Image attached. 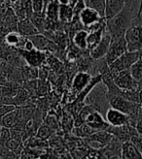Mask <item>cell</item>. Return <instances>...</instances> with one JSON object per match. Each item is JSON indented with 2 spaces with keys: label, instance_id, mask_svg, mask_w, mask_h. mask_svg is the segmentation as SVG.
Returning a JSON list of instances; mask_svg holds the SVG:
<instances>
[{
  "label": "cell",
  "instance_id": "obj_1",
  "mask_svg": "<svg viewBox=\"0 0 142 159\" xmlns=\"http://www.w3.org/2000/svg\"><path fill=\"white\" fill-rule=\"evenodd\" d=\"M139 11V0H131L125 3L123 9L112 19L106 20V29L111 39L123 37L127 29L137 17Z\"/></svg>",
  "mask_w": 142,
  "mask_h": 159
},
{
  "label": "cell",
  "instance_id": "obj_2",
  "mask_svg": "<svg viewBox=\"0 0 142 159\" xmlns=\"http://www.w3.org/2000/svg\"><path fill=\"white\" fill-rule=\"evenodd\" d=\"M128 51L140 52L142 50V22L136 18L125 33Z\"/></svg>",
  "mask_w": 142,
  "mask_h": 159
},
{
  "label": "cell",
  "instance_id": "obj_3",
  "mask_svg": "<svg viewBox=\"0 0 142 159\" xmlns=\"http://www.w3.org/2000/svg\"><path fill=\"white\" fill-rule=\"evenodd\" d=\"M141 52V51H140ZM140 52H130L127 51L121 57L115 59L113 62L108 64V68L112 76L121 72V71L130 69L135 62H136L140 57Z\"/></svg>",
  "mask_w": 142,
  "mask_h": 159
},
{
  "label": "cell",
  "instance_id": "obj_4",
  "mask_svg": "<svg viewBox=\"0 0 142 159\" xmlns=\"http://www.w3.org/2000/svg\"><path fill=\"white\" fill-rule=\"evenodd\" d=\"M109 105L114 109H117L121 112L128 115L129 117L137 114L139 109L142 107L140 103L130 101L127 98H125L121 95L119 96H114L109 99Z\"/></svg>",
  "mask_w": 142,
  "mask_h": 159
},
{
  "label": "cell",
  "instance_id": "obj_5",
  "mask_svg": "<svg viewBox=\"0 0 142 159\" xmlns=\"http://www.w3.org/2000/svg\"><path fill=\"white\" fill-rule=\"evenodd\" d=\"M77 18L79 21H80L81 25L84 28H86L87 31L91 30L97 25H98L100 21L105 20L101 17L97 10H94L90 7H87V6L84 7L83 9L79 12V14L77 15Z\"/></svg>",
  "mask_w": 142,
  "mask_h": 159
},
{
  "label": "cell",
  "instance_id": "obj_6",
  "mask_svg": "<svg viewBox=\"0 0 142 159\" xmlns=\"http://www.w3.org/2000/svg\"><path fill=\"white\" fill-rule=\"evenodd\" d=\"M127 51H128V47H127V42H125V36L111 39L107 52L104 57L106 62L108 64H110V63L113 62L119 57H121Z\"/></svg>",
  "mask_w": 142,
  "mask_h": 159
},
{
  "label": "cell",
  "instance_id": "obj_7",
  "mask_svg": "<svg viewBox=\"0 0 142 159\" xmlns=\"http://www.w3.org/2000/svg\"><path fill=\"white\" fill-rule=\"evenodd\" d=\"M114 84L122 90H139V85L131 76L130 69L121 71V72L112 76Z\"/></svg>",
  "mask_w": 142,
  "mask_h": 159
},
{
  "label": "cell",
  "instance_id": "obj_8",
  "mask_svg": "<svg viewBox=\"0 0 142 159\" xmlns=\"http://www.w3.org/2000/svg\"><path fill=\"white\" fill-rule=\"evenodd\" d=\"M104 118L110 126H114V127L122 126L130 123L128 115H125V113L121 112V111L114 109L112 107H109L106 110V112L104 114Z\"/></svg>",
  "mask_w": 142,
  "mask_h": 159
},
{
  "label": "cell",
  "instance_id": "obj_9",
  "mask_svg": "<svg viewBox=\"0 0 142 159\" xmlns=\"http://www.w3.org/2000/svg\"><path fill=\"white\" fill-rule=\"evenodd\" d=\"M110 41H111V36H110L107 29H105L103 36H102L100 41L94 46L93 48L90 50V54L93 59H100L105 57L107 52V50L110 45Z\"/></svg>",
  "mask_w": 142,
  "mask_h": 159
},
{
  "label": "cell",
  "instance_id": "obj_10",
  "mask_svg": "<svg viewBox=\"0 0 142 159\" xmlns=\"http://www.w3.org/2000/svg\"><path fill=\"white\" fill-rule=\"evenodd\" d=\"M104 18L105 20L112 19L119 13L125 4V0H104Z\"/></svg>",
  "mask_w": 142,
  "mask_h": 159
},
{
  "label": "cell",
  "instance_id": "obj_11",
  "mask_svg": "<svg viewBox=\"0 0 142 159\" xmlns=\"http://www.w3.org/2000/svg\"><path fill=\"white\" fill-rule=\"evenodd\" d=\"M21 53L23 57H25V59L26 60V62L28 63L29 65L31 66H38L40 65L41 63L43 62L44 60V54L42 53V51H39L37 49H32L30 51H26V50H21Z\"/></svg>",
  "mask_w": 142,
  "mask_h": 159
},
{
  "label": "cell",
  "instance_id": "obj_12",
  "mask_svg": "<svg viewBox=\"0 0 142 159\" xmlns=\"http://www.w3.org/2000/svg\"><path fill=\"white\" fill-rule=\"evenodd\" d=\"M121 158L123 159H139L142 158L141 153L130 140L125 141L121 147Z\"/></svg>",
  "mask_w": 142,
  "mask_h": 159
},
{
  "label": "cell",
  "instance_id": "obj_13",
  "mask_svg": "<svg viewBox=\"0 0 142 159\" xmlns=\"http://www.w3.org/2000/svg\"><path fill=\"white\" fill-rule=\"evenodd\" d=\"M31 42H32L35 49L39 51H45V50H51L54 47V43L49 38H47L45 35L40 33H37L34 35H31L27 37Z\"/></svg>",
  "mask_w": 142,
  "mask_h": 159
},
{
  "label": "cell",
  "instance_id": "obj_14",
  "mask_svg": "<svg viewBox=\"0 0 142 159\" xmlns=\"http://www.w3.org/2000/svg\"><path fill=\"white\" fill-rule=\"evenodd\" d=\"M92 80V76L88 72H79L77 73L72 82V89L75 92H81L85 87L88 85Z\"/></svg>",
  "mask_w": 142,
  "mask_h": 159
},
{
  "label": "cell",
  "instance_id": "obj_15",
  "mask_svg": "<svg viewBox=\"0 0 142 159\" xmlns=\"http://www.w3.org/2000/svg\"><path fill=\"white\" fill-rule=\"evenodd\" d=\"M26 37L21 35L18 31H10L4 36V43L9 46L16 48V49H22Z\"/></svg>",
  "mask_w": 142,
  "mask_h": 159
},
{
  "label": "cell",
  "instance_id": "obj_16",
  "mask_svg": "<svg viewBox=\"0 0 142 159\" xmlns=\"http://www.w3.org/2000/svg\"><path fill=\"white\" fill-rule=\"evenodd\" d=\"M18 32L25 36V37H29L31 35H34L39 33V31L37 28L34 26L32 21L30 20V19H22L18 22V27H17Z\"/></svg>",
  "mask_w": 142,
  "mask_h": 159
},
{
  "label": "cell",
  "instance_id": "obj_17",
  "mask_svg": "<svg viewBox=\"0 0 142 159\" xmlns=\"http://www.w3.org/2000/svg\"><path fill=\"white\" fill-rule=\"evenodd\" d=\"M88 35L89 32L85 29H78L73 33L72 42L79 50H88Z\"/></svg>",
  "mask_w": 142,
  "mask_h": 159
},
{
  "label": "cell",
  "instance_id": "obj_18",
  "mask_svg": "<svg viewBox=\"0 0 142 159\" xmlns=\"http://www.w3.org/2000/svg\"><path fill=\"white\" fill-rule=\"evenodd\" d=\"M88 138L97 142L98 144H100L102 147L104 148L106 145H108L109 143L112 141L114 136L110 132H108L107 130H97Z\"/></svg>",
  "mask_w": 142,
  "mask_h": 159
},
{
  "label": "cell",
  "instance_id": "obj_19",
  "mask_svg": "<svg viewBox=\"0 0 142 159\" xmlns=\"http://www.w3.org/2000/svg\"><path fill=\"white\" fill-rule=\"evenodd\" d=\"M74 17H75V15H74L72 6L69 4H66V5L59 4V21L64 23L71 22Z\"/></svg>",
  "mask_w": 142,
  "mask_h": 159
},
{
  "label": "cell",
  "instance_id": "obj_20",
  "mask_svg": "<svg viewBox=\"0 0 142 159\" xmlns=\"http://www.w3.org/2000/svg\"><path fill=\"white\" fill-rule=\"evenodd\" d=\"M16 122H17V108L0 118V124H1V126L7 127V128H13Z\"/></svg>",
  "mask_w": 142,
  "mask_h": 159
},
{
  "label": "cell",
  "instance_id": "obj_21",
  "mask_svg": "<svg viewBox=\"0 0 142 159\" xmlns=\"http://www.w3.org/2000/svg\"><path fill=\"white\" fill-rule=\"evenodd\" d=\"M96 131L94 129H92L91 126H89L88 124L83 123L80 125L75 126V128L73 129V133L78 137H82V138H88L91 135Z\"/></svg>",
  "mask_w": 142,
  "mask_h": 159
},
{
  "label": "cell",
  "instance_id": "obj_22",
  "mask_svg": "<svg viewBox=\"0 0 142 159\" xmlns=\"http://www.w3.org/2000/svg\"><path fill=\"white\" fill-rule=\"evenodd\" d=\"M85 5L87 7L92 8L97 10L102 18H104V0H84Z\"/></svg>",
  "mask_w": 142,
  "mask_h": 159
},
{
  "label": "cell",
  "instance_id": "obj_23",
  "mask_svg": "<svg viewBox=\"0 0 142 159\" xmlns=\"http://www.w3.org/2000/svg\"><path fill=\"white\" fill-rule=\"evenodd\" d=\"M129 119H130V123L135 127L136 132L142 137V107L139 109L136 115L130 116Z\"/></svg>",
  "mask_w": 142,
  "mask_h": 159
},
{
  "label": "cell",
  "instance_id": "obj_24",
  "mask_svg": "<svg viewBox=\"0 0 142 159\" xmlns=\"http://www.w3.org/2000/svg\"><path fill=\"white\" fill-rule=\"evenodd\" d=\"M130 72L133 79L137 81V83L142 80V61L138 59L136 62H135L130 68Z\"/></svg>",
  "mask_w": 142,
  "mask_h": 159
},
{
  "label": "cell",
  "instance_id": "obj_25",
  "mask_svg": "<svg viewBox=\"0 0 142 159\" xmlns=\"http://www.w3.org/2000/svg\"><path fill=\"white\" fill-rule=\"evenodd\" d=\"M33 13H44V0H31Z\"/></svg>",
  "mask_w": 142,
  "mask_h": 159
},
{
  "label": "cell",
  "instance_id": "obj_26",
  "mask_svg": "<svg viewBox=\"0 0 142 159\" xmlns=\"http://www.w3.org/2000/svg\"><path fill=\"white\" fill-rule=\"evenodd\" d=\"M16 106L13 104H6V103H0V118L11 111L15 110Z\"/></svg>",
  "mask_w": 142,
  "mask_h": 159
},
{
  "label": "cell",
  "instance_id": "obj_27",
  "mask_svg": "<svg viewBox=\"0 0 142 159\" xmlns=\"http://www.w3.org/2000/svg\"><path fill=\"white\" fill-rule=\"evenodd\" d=\"M130 141L135 146L137 150L142 155V137L140 136V135L136 134V135H133V136L130 139Z\"/></svg>",
  "mask_w": 142,
  "mask_h": 159
},
{
  "label": "cell",
  "instance_id": "obj_28",
  "mask_svg": "<svg viewBox=\"0 0 142 159\" xmlns=\"http://www.w3.org/2000/svg\"><path fill=\"white\" fill-rule=\"evenodd\" d=\"M49 128H50V127H48V126H41L40 128H39L38 132H37V135L40 138H47L49 136V134H50Z\"/></svg>",
  "mask_w": 142,
  "mask_h": 159
},
{
  "label": "cell",
  "instance_id": "obj_29",
  "mask_svg": "<svg viewBox=\"0 0 142 159\" xmlns=\"http://www.w3.org/2000/svg\"><path fill=\"white\" fill-rule=\"evenodd\" d=\"M137 19L142 22V6L139 8V11H138V17H137Z\"/></svg>",
  "mask_w": 142,
  "mask_h": 159
},
{
  "label": "cell",
  "instance_id": "obj_30",
  "mask_svg": "<svg viewBox=\"0 0 142 159\" xmlns=\"http://www.w3.org/2000/svg\"><path fill=\"white\" fill-rule=\"evenodd\" d=\"M138 98H139V103L142 105V89H139L138 91Z\"/></svg>",
  "mask_w": 142,
  "mask_h": 159
},
{
  "label": "cell",
  "instance_id": "obj_31",
  "mask_svg": "<svg viewBox=\"0 0 142 159\" xmlns=\"http://www.w3.org/2000/svg\"><path fill=\"white\" fill-rule=\"evenodd\" d=\"M139 59L142 61V50H141V52H140V57H139Z\"/></svg>",
  "mask_w": 142,
  "mask_h": 159
},
{
  "label": "cell",
  "instance_id": "obj_32",
  "mask_svg": "<svg viewBox=\"0 0 142 159\" xmlns=\"http://www.w3.org/2000/svg\"><path fill=\"white\" fill-rule=\"evenodd\" d=\"M142 6V0H139V8Z\"/></svg>",
  "mask_w": 142,
  "mask_h": 159
},
{
  "label": "cell",
  "instance_id": "obj_33",
  "mask_svg": "<svg viewBox=\"0 0 142 159\" xmlns=\"http://www.w3.org/2000/svg\"><path fill=\"white\" fill-rule=\"evenodd\" d=\"M125 3H128V2H130L131 0H125Z\"/></svg>",
  "mask_w": 142,
  "mask_h": 159
},
{
  "label": "cell",
  "instance_id": "obj_34",
  "mask_svg": "<svg viewBox=\"0 0 142 159\" xmlns=\"http://www.w3.org/2000/svg\"><path fill=\"white\" fill-rule=\"evenodd\" d=\"M0 67H1V62H0Z\"/></svg>",
  "mask_w": 142,
  "mask_h": 159
},
{
  "label": "cell",
  "instance_id": "obj_35",
  "mask_svg": "<svg viewBox=\"0 0 142 159\" xmlns=\"http://www.w3.org/2000/svg\"><path fill=\"white\" fill-rule=\"evenodd\" d=\"M72 1H74V2H75V1H76V0H72Z\"/></svg>",
  "mask_w": 142,
  "mask_h": 159
}]
</instances>
